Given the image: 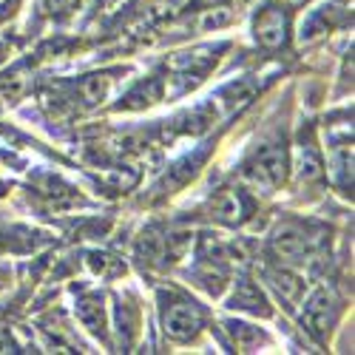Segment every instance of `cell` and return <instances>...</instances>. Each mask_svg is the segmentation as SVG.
<instances>
[{"mask_svg": "<svg viewBox=\"0 0 355 355\" xmlns=\"http://www.w3.org/2000/svg\"><path fill=\"white\" fill-rule=\"evenodd\" d=\"M287 176V157L279 145H261L245 165V180L261 191H273Z\"/></svg>", "mask_w": 355, "mask_h": 355, "instance_id": "6da1fadb", "label": "cell"}, {"mask_svg": "<svg viewBox=\"0 0 355 355\" xmlns=\"http://www.w3.org/2000/svg\"><path fill=\"white\" fill-rule=\"evenodd\" d=\"M162 324L173 341H191L202 330V313L191 302H173L168 304Z\"/></svg>", "mask_w": 355, "mask_h": 355, "instance_id": "7a4b0ae2", "label": "cell"}, {"mask_svg": "<svg viewBox=\"0 0 355 355\" xmlns=\"http://www.w3.org/2000/svg\"><path fill=\"white\" fill-rule=\"evenodd\" d=\"M302 321L307 324V330L313 336H327L333 321H336V302L327 290H315L310 299L304 302V313Z\"/></svg>", "mask_w": 355, "mask_h": 355, "instance_id": "3957f363", "label": "cell"}, {"mask_svg": "<svg viewBox=\"0 0 355 355\" xmlns=\"http://www.w3.org/2000/svg\"><path fill=\"white\" fill-rule=\"evenodd\" d=\"M253 35L264 49H282L287 43V15L282 9H264L253 23Z\"/></svg>", "mask_w": 355, "mask_h": 355, "instance_id": "277c9868", "label": "cell"}, {"mask_svg": "<svg viewBox=\"0 0 355 355\" xmlns=\"http://www.w3.org/2000/svg\"><path fill=\"white\" fill-rule=\"evenodd\" d=\"M211 216L216 222H222V225H233L236 227V225H242L250 216V205H248L245 193H239V191H222L211 205Z\"/></svg>", "mask_w": 355, "mask_h": 355, "instance_id": "5b68a950", "label": "cell"}, {"mask_svg": "<svg viewBox=\"0 0 355 355\" xmlns=\"http://www.w3.org/2000/svg\"><path fill=\"white\" fill-rule=\"evenodd\" d=\"M273 250L284 261H299L310 253V236H304V230L295 225H284L273 236Z\"/></svg>", "mask_w": 355, "mask_h": 355, "instance_id": "8992f818", "label": "cell"}, {"mask_svg": "<svg viewBox=\"0 0 355 355\" xmlns=\"http://www.w3.org/2000/svg\"><path fill=\"white\" fill-rule=\"evenodd\" d=\"M227 307H233V310H245V313H261V315H268V313H270L268 299H264V293H261L259 284L250 282V279L236 282V287H233V293H230V299H227Z\"/></svg>", "mask_w": 355, "mask_h": 355, "instance_id": "52a82bcc", "label": "cell"}, {"mask_svg": "<svg viewBox=\"0 0 355 355\" xmlns=\"http://www.w3.org/2000/svg\"><path fill=\"white\" fill-rule=\"evenodd\" d=\"M225 327L230 330L233 341L239 344L242 349H250V347H256V344H261V341H264V338H261V333H259V330H250L248 324H236V321H227Z\"/></svg>", "mask_w": 355, "mask_h": 355, "instance_id": "ba28073f", "label": "cell"}, {"mask_svg": "<svg viewBox=\"0 0 355 355\" xmlns=\"http://www.w3.org/2000/svg\"><path fill=\"white\" fill-rule=\"evenodd\" d=\"M80 321L85 324V327L100 330L103 327V307H100V302H83L80 304Z\"/></svg>", "mask_w": 355, "mask_h": 355, "instance_id": "9c48e42d", "label": "cell"}, {"mask_svg": "<svg viewBox=\"0 0 355 355\" xmlns=\"http://www.w3.org/2000/svg\"><path fill=\"white\" fill-rule=\"evenodd\" d=\"M83 94L88 103H100L108 94V77H88L83 83Z\"/></svg>", "mask_w": 355, "mask_h": 355, "instance_id": "30bf717a", "label": "cell"}, {"mask_svg": "<svg viewBox=\"0 0 355 355\" xmlns=\"http://www.w3.org/2000/svg\"><path fill=\"white\" fill-rule=\"evenodd\" d=\"M43 6H46L49 15H54V17H66V15H71V12L80 6V0H43Z\"/></svg>", "mask_w": 355, "mask_h": 355, "instance_id": "8fae6325", "label": "cell"}, {"mask_svg": "<svg viewBox=\"0 0 355 355\" xmlns=\"http://www.w3.org/2000/svg\"><path fill=\"white\" fill-rule=\"evenodd\" d=\"M230 20H233V15L227 9H216V12H208L202 17V28H219V26H225Z\"/></svg>", "mask_w": 355, "mask_h": 355, "instance_id": "7c38bea8", "label": "cell"}, {"mask_svg": "<svg viewBox=\"0 0 355 355\" xmlns=\"http://www.w3.org/2000/svg\"><path fill=\"white\" fill-rule=\"evenodd\" d=\"M92 268H94L97 273H103V276H105V273L120 270V264H116L111 256H105V253H103V256H92Z\"/></svg>", "mask_w": 355, "mask_h": 355, "instance_id": "4fadbf2b", "label": "cell"}, {"mask_svg": "<svg viewBox=\"0 0 355 355\" xmlns=\"http://www.w3.org/2000/svg\"><path fill=\"white\" fill-rule=\"evenodd\" d=\"M0 92H3V97H17V94L23 92V80H20V74H17V77H9L3 85H0Z\"/></svg>", "mask_w": 355, "mask_h": 355, "instance_id": "5bb4252c", "label": "cell"}]
</instances>
